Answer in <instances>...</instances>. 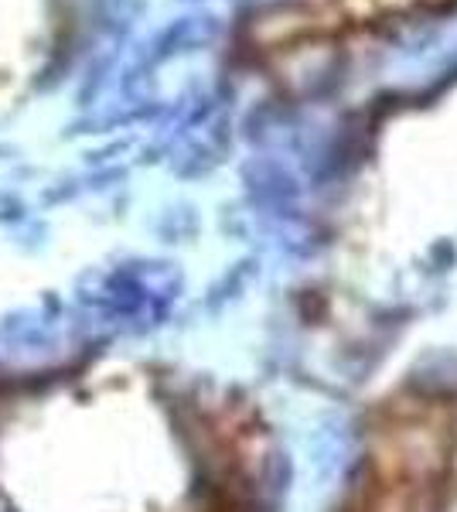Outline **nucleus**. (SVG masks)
I'll use <instances>...</instances> for the list:
<instances>
[{"label":"nucleus","instance_id":"obj_1","mask_svg":"<svg viewBox=\"0 0 457 512\" xmlns=\"http://www.w3.org/2000/svg\"><path fill=\"white\" fill-rule=\"evenodd\" d=\"M417 386L427 393H447L457 390V359L454 355H434L417 369Z\"/></svg>","mask_w":457,"mask_h":512},{"label":"nucleus","instance_id":"obj_2","mask_svg":"<svg viewBox=\"0 0 457 512\" xmlns=\"http://www.w3.org/2000/svg\"><path fill=\"white\" fill-rule=\"evenodd\" d=\"M379 512H437V492L430 485L396 492L393 499H386V506H379Z\"/></svg>","mask_w":457,"mask_h":512}]
</instances>
